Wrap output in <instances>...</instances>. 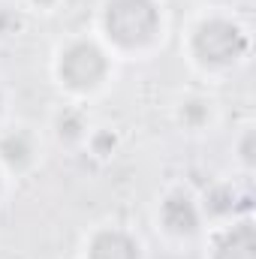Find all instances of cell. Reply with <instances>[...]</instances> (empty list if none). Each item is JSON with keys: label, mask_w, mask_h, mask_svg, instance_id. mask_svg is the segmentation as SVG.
I'll use <instances>...</instances> for the list:
<instances>
[{"label": "cell", "mask_w": 256, "mask_h": 259, "mask_svg": "<svg viewBox=\"0 0 256 259\" xmlns=\"http://www.w3.org/2000/svg\"><path fill=\"white\" fill-rule=\"evenodd\" d=\"M109 12L127 18V24L112 27V36H115V39H121V42H127V46H136V42L154 36L151 30H154V21H157V18H154V6H151V3H145V0H121V3L109 6Z\"/></svg>", "instance_id": "6da1fadb"}, {"label": "cell", "mask_w": 256, "mask_h": 259, "mask_svg": "<svg viewBox=\"0 0 256 259\" xmlns=\"http://www.w3.org/2000/svg\"><path fill=\"white\" fill-rule=\"evenodd\" d=\"M0 154H3V160H9V163H24V160L30 157V145H27L24 133L6 136V139L0 142Z\"/></svg>", "instance_id": "7a4b0ae2"}]
</instances>
